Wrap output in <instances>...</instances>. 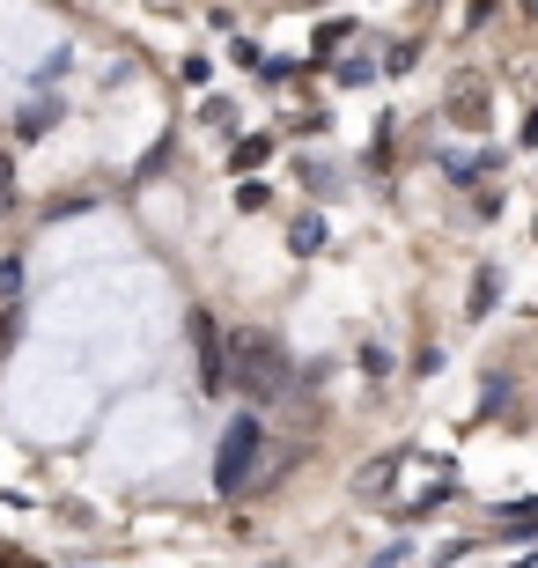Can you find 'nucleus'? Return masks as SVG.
I'll list each match as a JSON object with an SVG mask.
<instances>
[{
	"label": "nucleus",
	"mask_w": 538,
	"mask_h": 568,
	"mask_svg": "<svg viewBox=\"0 0 538 568\" xmlns=\"http://www.w3.org/2000/svg\"><path fill=\"white\" fill-rule=\"evenodd\" d=\"M236 384H244L258 406H273L281 392H288V355H281L273 339H251L244 333V339H236Z\"/></svg>",
	"instance_id": "f257e3e1"
},
{
	"label": "nucleus",
	"mask_w": 538,
	"mask_h": 568,
	"mask_svg": "<svg viewBox=\"0 0 538 568\" xmlns=\"http://www.w3.org/2000/svg\"><path fill=\"white\" fill-rule=\"evenodd\" d=\"M251 458H258V422H236L222 436V458H214V487H222V495H236V487H244V473H251Z\"/></svg>",
	"instance_id": "f03ea898"
},
{
	"label": "nucleus",
	"mask_w": 538,
	"mask_h": 568,
	"mask_svg": "<svg viewBox=\"0 0 538 568\" xmlns=\"http://www.w3.org/2000/svg\"><path fill=\"white\" fill-rule=\"evenodd\" d=\"M443 111H450V126L479 133V126H487V74H479V67H465V74L450 82V97H443Z\"/></svg>",
	"instance_id": "7ed1b4c3"
},
{
	"label": "nucleus",
	"mask_w": 538,
	"mask_h": 568,
	"mask_svg": "<svg viewBox=\"0 0 538 568\" xmlns=\"http://www.w3.org/2000/svg\"><path fill=\"white\" fill-rule=\"evenodd\" d=\"M192 339H200V369H207V384H222V333H214V317H192Z\"/></svg>",
	"instance_id": "20e7f679"
},
{
	"label": "nucleus",
	"mask_w": 538,
	"mask_h": 568,
	"mask_svg": "<svg viewBox=\"0 0 538 568\" xmlns=\"http://www.w3.org/2000/svg\"><path fill=\"white\" fill-rule=\"evenodd\" d=\"M22 185H16V155H0V214H16Z\"/></svg>",
	"instance_id": "39448f33"
},
{
	"label": "nucleus",
	"mask_w": 538,
	"mask_h": 568,
	"mask_svg": "<svg viewBox=\"0 0 538 568\" xmlns=\"http://www.w3.org/2000/svg\"><path fill=\"white\" fill-rule=\"evenodd\" d=\"M16 288H22V258H16V252H0V303H8Z\"/></svg>",
	"instance_id": "423d86ee"
}]
</instances>
